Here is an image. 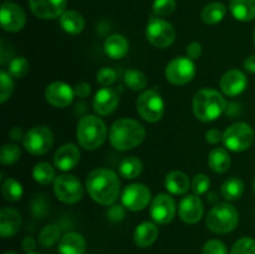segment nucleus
I'll return each mask as SVG.
<instances>
[{
	"label": "nucleus",
	"instance_id": "obj_1",
	"mask_svg": "<svg viewBox=\"0 0 255 254\" xmlns=\"http://www.w3.org/2000/svg\"><path fill=\"white\" fill-rule=\"evenodd\" d=\"M86 189L96 203L112 206L121 193V181L112 169L96 168L87 176Z\"/></svg>",
	"mask_w": 255,
	"mask_h": 254
},
{
	"label": "nucleus",
	"instance_id": "obj_2",
	"mask_svg": "<svg viewBox=\"0 0 255 254\" xmlns=\"http://www.w3.org/2000/svg\"><path fill=\"white\" fill-rule=\"evenodd\" d=\"M146 137L144 127L133 119H119L110 128V142L117 151H129L139 146Z\"/></svg>",
	"mask_w": 255,
	"mask_h": 254
},
{
	"label": "nucleus",
	"instance_id": "obj_3",
	"mask_svg": "<svg viewBox=\"0 0 255 254\" xmlns=\"http://www.w3.org/2000/svg\"><path fill=\"white\" fill-rule=\"evenodd\" d=\"M193 114L199 121L212 122L223 115L227 101L223 95L214 89H202L193 97Z\"/></svg>",
	"mask_w": 255,
	"mask_h": 254
},
{
	"label": "nucleus",
	"instance_id": "obj_4",
	"mask_svg": "<svg viewBox=\"0 0 255 254\" xmlns=\"http://www.w3.org/2000/svg\"><path fill=\"white\" fill-rule=\"evenodd\" d=\"M77 141L82 148L95 151L105 143L107 138V127L104 120L95 115L84 116L77 124Z\"/></svg>",
	"mask_w": 255,
	"mask_h": 254
},
{
	"label": "nucleus",
	"instance_id": "obj_5",
	"mask_svg": "<svg viewBox=\"0 0 255 254\" xmlns=\"http://www.w3.org/2000/svg\"><path fill=\"white\" fill-rule=\"evenodd\" d=\"M239 223V212L233 204L224 202L214 206L206 217V226L216 234L233 232Z\"/></svg>",
	"mask_w": 255,
	"mask_h": 254
},
{
	"label": "nucleus",
	"instance_id": "obj_6",
	"mask_svg": "<svg viewBox=\"0 0 255 254\" xmlns=\"http://www.w3.org/2000/svg\"><path fill=\"white\" fill-rule=\"evenodd\" d=\"M254 129L247 122H236L223 132V143L229 151L244 152L253 144Z\"/></svg>",
	"mask_w": 255,
	"mask_h": 254
},
{
	"label": "nucleus",
	"instance_id": "obj_7",
	"mask_svg": "<svg viewBox=\"0 0 255 254\" xmlns=\"http://www.w3.org/2000/svg\"><path fill=\"white\" fill-rule=\"evenodd\" d=\"M146 37L154 47L167 49L176 40V30L173 25L162 17L152 16L147 22Z\"/></svg>",
	"mask_w": 255,
	"mask_h": 254
},
{
	"label": "nucleus",
	"instance_id": "obj_8",
	"mask_svg": "<svg viewBox=\"0 0 255 254\" xmlns=\"http://www.w3.org/2000/svg\"><path fill=\"white\" fill-rule=\"evenodd\" d=\"M137 114L147 122H158L164 114V101L154 90H146L136 101Z\"/></svg>",
	"mask_w": 255,
	"mask_h": 254
},
{
	"label": "nucleus",
	"instance_id": "obj_9",
	"mask_svg": "<svg viewBox=\"0 0 255 254\" xmlns=\"http://www.w3.org/2000/svg\"><path fill=\"white\" fill-rule=\"evenodd\" d=\"M54 192L56 198L65 204H75L84 197V187L74 174L64 173L54 181Z\"/></svg>",
	"mask_w": 255,
	"mask_h": 254
},
{
	"label": "nucleus",
	"instance_id": "obj_10",
	"mask_svg": "<svg viewBox=\"0 0 255 254\" xmlns=\"http://www.w3.org/2000/svg\"><path fill=\"white\" fill-rule=\"evenodd\" d=\"M196 72L197 69L193 60L189 59L188 56H178L167 64L164 75L167 81L171 82L172 85L182 86L191 82L196 76Z\"/></svg>",
	"mask_w": 255,
	"mask_h": 254
},
{
	"label": "nucleus",
	"instance_id": "obj_11",
	"mask_svg": "<svg viewBox=\"0 0 255 254\" xmlns=\"http://www.w3.org/2000/svg\"><path fill=\"white\" fill-rule=\"evenodd\" d=\"M54 144V134L46 126H35L25 133L22 146L29 153L41 156L47 153Z\"/></svg>",
	"mask_w": 255,
	"mask_h": 254
},
{
	"label": "nucleus",
	"instance_id": "obj_12",
	"mask_svg": "<svg viewBox=\"0 0 255 254\" xmlns=\"http://www.w3.org/2000/svg\"><path fill=\"white\" fill-rule=\"evenodd\" d=\"M152 202L151 191L142 183H132L125 187L121 193V203L128 211H143Z\"/></svg>",
	"mask_w": 255,
	"mask_h": 254
},
{
	"label": "nucleus",
	"instance_id": "obj_13",
	"mask_svg": "<svg viewBox=\"0 0 255 254\" xmlns=\"http://www.w3.org/2000/svg\"><path fill=\"white\" fill-rule=\"evenodd\" d=\"M176 202L173 197L167 193H159L152 199L149 206V214L156 224H168L176 216Z\"/></svg>",
	"mask_w": 255,
	"mask_h": 254
},
{
	"label": "nucleus",
	"instance_id": "obj_14",
	"mask_svg": "<svg viewBox=\"0 0 255 254\" xmlns=\"http://www.w3.org/2000/svg\"><path fill=\"white\" fill-rule=\"evenodd\" d=\"M74 87L64 81H54L49 84L45 90V99L51 106L65 109L74 101Z\"/></svg>",
	"mask_w": 255,
	"mask_h": 254
},
{
	"label": "nucleus",
	"instance_id": "obj_15",
	"mask_svg": "<svg viewBox=\"0 0 255 254\" xmlns=\"http://www.w3.org/2000/svg\"><path fill=\"white\" fill-rule=\"evenodd\" d=\"M0 22L5 31L17 32L25 26L26 15L19 5L14 2H2L0 10Z\"/></svg>",
	"mask_w": 255,
	"mask_h": 254
},
{
	"label": "nucleus",
	"instance_id": "obj_16",
	"mask_svg": "<svg viewBox=\"0 0 255 254\" xmlns=\"http://www.w3.org/2000/svg\"><path fill=\"white\" fill-rule=\"evenodd\" d=\"M179 218L187 224H196L202 219L204 213V206L202 199L197 194L184 196L179 202Z\"/></svg>",
	"mask_w": 255,
	"mask_h": 254
},
{
	"label": "nucleus",
	"instance_id": "obj_17",
	"mask_svg": "<svg viewBox=\"0 0 255 254\" xmlns=\"http://www.w3.org/2000/svg\"><path fill=\"white\" fill-rule=\"evenodd\" d=\"M219 86L226 96L236 97L246 91L248 86V77L241 70L232 69L221 77Z\"/></svg>",
	"mask_w": 255,
	"mask_h": 254
},
{
	"label": "nucleus",
	"instance_id": "obj_18",
	"mask_svg": "<svg viewBox=\"0 0 255 254\" xmlns=\"http://www.w3.org/2000/svg\"><path fill=\"white\" fill-rule=\"evenodd\" d=\"M67 0H29L32 14L40 19H55L61 16L66 9Z\"/></svg>",
	"mask_w": 255,
	"mask_h": 254
},
{
	"label": "nucleus",
	"instance_id": "obj_19",
	"mask_svg": "<svg viewBox=\"0 0 255 254\" xmlns=\"http://www.w3.org/2000/svg\"><path fill=\"white\" fill-rule=\"evenodd\" d=\"M119 104V94L114 89L102 87V89L97 90L94 101H92V107H94L95 112L100 116H109L116 111Z\"/></svg>",
	"mask_w": 255,
	"mask_h": 254
},
{
	"label": "nucleus",
	"instance_id": "obj_20",
	"mask_svg": "<svg viewBox=\"0 0 255 254\" xmlns=\"http://www.w3.org/2000/svg\"><path fill=\"white\" fill-rule=\"evenodd\" d=\"M81 158L79 147L75 143H65L54 154L55 167L62 172H69L77 166Z\"/></svg>",
	"mask_w": 255,
	"mask_h": 254
},
{
	"label": "nucleus",
	"instance_id": "obj_21",
	"mask_svg": "<svg viewBox=\"0 0 255 254\" xmlns=\"http://www.w3.org/2000/svg\"><path fill=\"white\" fill-rule=\"evenodd\" d=\"M21 227V216L15 208L4 207L0 211V234L2 238L15 236Z\"/></svg>",
	"mask_w": 255,
	"mask_h": 254
},
{
	"label": "nucleus",
	"instance_id": "obj_22",
	"mask_svg": "<svg viewBox=\"0 0 255 254\" xmlns=\"http://www.w3.org/2000/svg\"><path fill=\"white\" fill-rule=\"evenodd\" d=\"M85 251H86V241L84 236L77 232H69L60 239V254H85Z\"/></svg>",
	"mask_w": 255,
	"mask_h": 254
},
{
	"label": "nucleus",
	"instance_id": "obj_23",
	"mask_svg": "<svg viewBox=\"0 0 255 254\" xmlns=\"http://www.w3.org/2000/svg\"><path fill=\"white\" fill-rule=\"evenodd\" d=\"M157 237H158L157 224L153 222H143L137 226L133 234V241L139 248H148L157 241Z\"/></svg>",
	"mask_w": 255,
	"mask_h": 254
},
{
	"label": "nucleus",
	"instance_id": "obj_24",
	"mask_svg": "<svg viewBox=\"0 0 255 254\" xmlns=\"http://www.w3.org/2000/svg\"><path fill=\"white\" fill-rule=\"evenodd\" d=\"M105 54L111 59H122L127 55L129 50V44L126 37L121 34L110 35L104 44Z\"/></svg>",
	"mask_w": 255,
	"mask_h": 254
},
{
	"label": "nucleus",
	"instance_id": "obj_25",
	"mask_svg": "<svg viewBox=\"0 0 255 254\" xmlns=\"http://www.w3.org/2000/svg\"><path fill=\"white\" fill-rule=\"evenodd\" d=\"M191 184L192 183L189 182L188 176L181 171L169 172L166 176V179H164V186H166L167 191L171 194H174V196L186 194Z\"/></svg>",
	"mask_w": 255,
	"mask_h": 254
},
{
	"label": "nucleus",
	"instance_id": "obj_26",
	"mask_svg": "<svg viewBox=\"0 0 255 254\" xmlns=\"http://www.w3.org/2000/svg\"><path fill=\"white\" fill-rule=\"evenodd\" d=\"M60 26L70 35H77L85 29V19L76 10H66L60 16Z\"/></svg>",
	"mask_w": 255,
	"mask_h": 254
},
{
	"label": "nucleus",
	"instance_id": "obj_27",
	"mask_svg": "<svg viewBox=\"0 0 255 254\" xmlns=\"http://www.w3.org/2000/svg\"><path fill=\"white\" fill-rule=\"evenodd\" d=\"M232 164L231 154L226 148L217 147L213 148L208 154V166L216 173H226L229 171Z\"/></svg>",
	"mask_w": 255,
	"mask_h": 254
},
{
	"label": "nucleus",
	"instance_id": "obj_28",
	"mask_svg": "<svg viewBox=\"0 0 255 254\" xmlns=\"http://www.w3.org/2000/svg\"><path fill=\"white\" fill-rule=\"evenodd\" d=\"M229 10L234 19L239 21H252L255 19V0H231Z\"/></svg>",
	"mask_w": 255,
	"mask_h": 254
},
{
	"label": "nucleus",
	"instance_id": "obj_29",
	"mask_svg": "<svg viewBox=\"0 0 255 254\" xmlns=\"http://www.w3.org/2000/svg\"><path fill=\"white\" fill-rule=\"evenodd\" d=\"M244 189H246L244 182L238 177H232L222 184L221 193L226 201H237L243 196Z\"/></svg>",
	"mask_w": 255,
	"mask_h": 254
},
{
	"label": "nucleus",
	"instance_id": "obj_30",
	"mask_svg": "<svg viewBox=\"0 0 255 254\" xmlns=\"http://www.w3.org/2000/svg\"><path fill=\"white\" fill-rule=\"evenodd\" d=\"M227 15V6L222 2H211L202 10L201 17L204 24L216 25L221 22Z\"/></svg>",
	"mask_w": 255,
	"mask_h": 254
},
{
	"label": "nucleus",
	"instance_id": "obj_31",
	"mask_svg": "<svg viewBox=\"0 0 255 254\" xmlns=\"http://www.w3.org/2000/svg\"><path fill=\"white\" fill-rule=\"evenodd\" d=\"M143 171V163L139 158L134 156L125 157L119 166V172L124 178L134 179Z\"/></svg>",
	"mask_w": 255,
	"mask_h": 254
},
{
	"label": "nucleus",
	"instance_id": "obj_32",
	"mask_svg": "<svg viewBox=\"0 0 255 254\" xmlns=\"http://www.w3.org/2000/svg\"><path fill=\"white\" fill-rule=\"evenodd\" d=\"M32 177L35 181L42 186H47V184L52 183L56 179V174H55L54 167L47 162H40L32 169Z\"/></svg>",
	"mask_w": 255,
	"mask_h": 254
},
{
	"label": "nucleus",
	"instance_id": "obj_33",
	"mask_svg": "<svg viewBox=\"0 0 255 254\" xmlns=\"http://www.w3.org/2000/svg\"><path fill=\"white\" fill-rule=\"evenodd\" d=\"M125 85L133 91H142L147 86V77L142 71L136 69H128L124 76Z\"/></svg>",
	"mask_w": 255,
	"mask_h": 254
},
{
	"label": "nucleus",
	"instance_id": "obj_34",
	"mask_svg": "<svg viewBox=\"0 0 255 254\" xmlns=\"http://www.w3.org/2000/svg\"><path fill=\"white\" fill-rule=\"evenodd\" d=\"M61 229L56 224H47L41 229L39 234V242L44 248H50L60 241Z\"/></svg>",
	"mask_w": 255,
	"mask_h": 254
},
{
	"label": "nucleus",
	"instance_id": "obj_35",
	"mask_svg": "<svg viewBox=\"0 0 255 254\" xmlns=\"http://www.w3.org/2000/svg\"><path fill=\"white\" fill-rule=\"evenodd\" d=\"M22 186L15 178H6L1 184V194L7 202H16L22 197Z\"/></svg>",
	"mask_w": 255,
	"mask_h": 254
},
{
	"label": "nucleus",
	"instance_id": "obj_36",
	"mask_svg": "<svg viewBox=\"0 0 255 254\" xmlns=\"http://www.w3.org/2000/svg\"><path fill=\"white\" fill-rule=\"evenodd\" d=\"M29 61L22 56L12 57L9 61V64H7V74L12 79H21V77H24L29 72Z\"/></svg>",
	"mask_w": 255,
	"mask_h": 254
},
{
	"label": "nucleus",
	"instance_id": "obj_37",
	"mask_svg": "<svg viewBox=\"0 0 255 254\" xmlns=\"http://www.w3.org/2000/svg\"><path fill=\"white\" fill-rule=\"evenodd\" d=\"M21 157V149L15 143H5L0 151V161L4 166H10L19 161Z\"/></svg>",
	"mask_w": 255,
	"mask_h": 254
},
{
	"label": "nucleus",
	"instance_id": "obj_38",
	"mask_svg": "<svg viewBox=\"0 0 255 254\" xmlns=\"http://www.w3.org/2000/svg\"><path fill=\"white\" fill-rule=\"evenodd\" d=\"M14 90V81L12 77L7 74V71H0V102L5 104L10 99Z\"/></svg>",
	"mask_w": 255,
	"mask_h": 254
},
{
	"label": "nucleus",
	"instance_id": "obj_39",
	"mask_svg": "<svg viewBox=\"0 0 255 254\" xmlns=\"http://www.w3.org/2000/svg\"><path fill=\"white\" fill-rule=\"evenodd\" d=\"M176 0H154L152 5V11L156 16H169L176 10Z\"/></svg>",
	"mask_w": 255,
	"mask_h": 254
},
{
	"label": "nucleus",
	"instance_id": "obj_40",
	"mask_svg": "<svg viewBox=\"0 0 255 254\" xmlns=\"http://www.w3.org/2000/svg\"><path fill=\"white\" fill-rule=\"evenodd\" d=\"M231 254H255V241L251 237L238 239L232 247Z\"/></svg>",
	"mask_w": 255,
	"mask_h": 254
},
{
	"label": "nucleus",
	"instance_id": "obj_41",
	"mask_svg": "<svg viewBox=\"0 0 255 254\" xmlns=\"http://www.w3.org/2000/svg\"><path fill=\"white\" fill-rule=\"evenodd\" d=\"M211 187V179L206 173H198L193 177L192 179L191 188L194 194L197 196H202V194L207 193V191Z\"/></svg>",
	"mask_w": 255,
	"mask_h": 254
},
{
	"label": "nucleus",
	"instance_id": "obj_42",
	"mask_svg": "<svg viewBox=\"0 0 255 254\" xmlns=\"http://www.w3.org/2000/svg\"><path fill=\"white\" fill-rule=\"evenodd\" d=\"M96 80L101 86L109 87L117 80V72L112 67H102L97 71Z\"/></svg>",
	"mask_w": 255,
	"mask_h": 254
},
{
	"label": "nucleus",
	"instance_id": "obj_43",
	"mask_svg": "<svg viewBox=\"0 0 255 254\" xmlns=\"http://www.w3.org/2000/svg\"><path fill=\"white\" fill-rule=\"evenodd\" d=\"M202 254H228V249L222 241L211 239L203 246Z\"/></svg>",
	"mask_w": 255,
	"mask_h": 254
},
{
	"label": "nucleus",
	"instance_id": "obj_44",
	"mask_svg": "<svg viewBox=\"0 0 255 254\" xmlns=\"http://www.w3.org/2000/svg\"><path fill=\"white\" fill-rule=\"evenodd\" d=\"M107 217L114 223L121 222L126 217V209H125L124 204H112L107 211Z\"/></svg>",
	"mask_w": 255,
	"mask_h": 254
},
{
	"label": "nucleus",
	"instance_id": "obj_45",
	"mask_svg": "<svg viewBox=\"0 0 255 254\" xmlns=\"http://www.w3.org/2000/svg\"><path fill=\"white\" fill-rule=\"evenodd\" d=\"M186 54H187V56L192 60L199 59L202 55L201 42L193 41V42H191V44H188V46H187V49H186Z\"/></svg>",
	"mask_w": 255,
	"mask_h": 254
},
{
	"label": "nucleus",
	"instance_id": "obj_46",
	"mask_svg": "<svg viewBox=\"0 0 255 254\" xmlns=\"http://www.w3.org/2000/svg\"><path fill=\"white\" fill-rule=\"evenodd\" d=\"M75 96L80 97V99H86L89 95L91 94V85L87 82H79L76 86L74 87Z\"/></svg>",
	"mask_w": 255,
	"mask_h": 254
},
{
	"label": "nucleus",
	"instance_id": "obj_47",
	"mask_svg": "<svg viewBox=\"0 0 255 254\" xmlns=\"http://www.w3.org/2000/svg\"><path fill=\"white\" fill-rule=\"evenodd\" d=\"M206 141L209 144H217L223 141V132L219 131L218 128H211L206 132Z\"/></svg>",
	"mask_w": 255,
	"mask_h": 254
},
{
	"label": "nucleus",
	"instance_id": "obj_48",
	"mask_svg": "<svg viewBox=\"0 0 255 254\" xmlns=\"http://www.w3.org/2000/svg\"><path fill=\"white\" fill-rule=\"evenodd\" d=\"M21 248L25 253H34L36 249V242L32 237H25L21 242Z\"/></svg>",
	"mask_w": 255,
	"mask_h": 254
},
{
	"label": "nucleus",
	"instance_id": "obj_49",
	"mask_svg": "<svg viewBox=\"0 0 255 254\" xmlns=\"http://www.w3.org/2000/svg\"><path fill=\"white\" fill-rule=\"evenodd\" d=\"M24 136L25 134L22 133V129L20 128V127H17V126H14V127H11V128H10V131H9V137H10V139H11V141H20V139H24Z\"/></svg>",
	"mask_w": 255,
	"mask_h": 254
},
{
	"label": "nucleus",
	"instance_id": "obj_50",
	"mask_svg": "<svg viewBox=\"0 0 255 254\" xmlns=\"http://www.w3.org/2000/svg\"><path fill=\"white\" fill-rule=\"evenodd\" d=\"M244 69L252 74H255V54L247 57L246 61H244Z\"/></svg>",
	"mask_w": 255,
	"mask_h": 254
},
{
	"label": "nucleus",
	"instance_id": "obj_51",
	"mask_svg": "<svg viewBox=\"0 0 255 254\" xmlns=\"http://www.w3.org/2000/svg\"><path fill=\"white\" fill-rule=\"evenodd\" d=\"M2 254H17V253H16V252L9 251V252H5V253H2Z\"/></svg>",
	"mask_w": 255,
	"mask_h": 254
},
{
	"label": "nucleus",
	"instance_id": "obj_52",
	"mask_svg": "<svg viewBox=\"0 0 255 254\" xmlns=\"http://www.w3.org/2000/svg\"><path fill=\"white\" fill-rule=\"evenodd\" d=\"M253 188H254V192H255V179H254V183H253Z\"/></svg>",
	"mask_w": 255,
	"mask_h": 254
},
{
	"label": "nucleus",
	"instance_id": "obj_53",
	"mask_svg": "<svg viewBox=\"0 0 255 254\" xmlns=\"http://www.w3.org/2000/svg\"><path fill=\"white\" fill-rule=\"evenodd\" d=\"M26 254H39V253H26Z\"/></svg>",
	"mask_w": 255,
	"mask_h": 254
},
{
	"label": "nucleus",
	"instance_id": "obj_54",
	"mask_svg": "<svg viewBox=\"0 0 255 254\" xmlns=\"http://www.w3.org/2000/svg\"><path fill=\"white\" fill-rule=\"evenodd\" d=\"M254 44H255V31H254Z\"/></svg>",
	"mask_w": 255,
	"mask_h": 254
}]
</instances>
